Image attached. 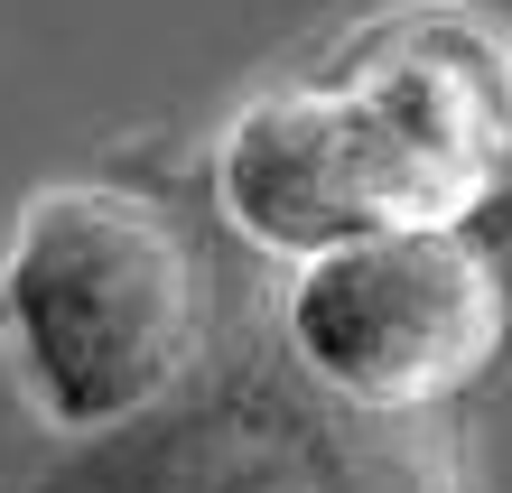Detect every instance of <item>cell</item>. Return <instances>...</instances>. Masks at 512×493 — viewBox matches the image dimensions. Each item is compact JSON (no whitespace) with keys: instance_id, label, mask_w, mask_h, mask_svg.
<instances>
[{"instance_id":"1","label":"cell","mask_w":512,"mask_h":493,"mask_svg":"<svg viewBox=\"0 0 512 493\" xmlns=\"http://www.w3.org/2000/svg\"><path fill=\"white\" fill-rule=\"evenodd\" d=\"M205 187L270 261L364 233L475 224L512 187V28L475 0H391L308 75L233 103Z\"/></svg>"},{"instance_id":"2","label":"cell","mask_w":512,"mask_h":493,"mask_svg":"<svg viewBox=\"0 0 512 493\" xmlns=\"http://www.w3.org/2000/svg\"><path fill=\"white\" fill-rule=\"evenodd\" d=\"M0 363L56 438L94 447L215 363V280L131 177H47L0 233Z\"/></svg>"},{"instance_id":"3","label":"cell","mask_w":512,"mask_h":493,"mask_svg":"<svg viewBox=\"0 0 512 493\" xmlns=\"http://www.w3.org/2000/svg\"><path fill=\"white\" fill-rule=\"evenodd\" d=\"M47 493H466L447 419H373L317 391L280 326L215 363L122 438H94Z\"/></svg>"},{"instance_id":"4","label":"cell","mask_w":512,"mask_h":493,"mask_svg":"<svg viewBox=\"0 0 512 493\" xmlns=\"http://www.w3.org/2000/svg\"><path fill=\"white\" fill-rule=\"evenodd\" d=\"M270 326L317 391L373 419H447L503 363L512 280L475 224H410L298 261Z\"/></svg>"}]
</instances>
